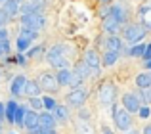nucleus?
I'll return each mask as SVG.
<instances>
[{
    "label": "nucleus",
    "instance_id": "nucleus-23",
    "mask_svg": "<svg viewBox=\"0 0 151 134\" xmlns=\"http://www.w3.org/2000/svg\"><path fill=\"white\" fill-rule=\"evenodd\" d=\"M75 73H77L78 77L82 79V81H86V79H88L90 75H92V69H90V67L86 65L84 61H81V63H77V65H75Z\"/></svg>",
    "mask_w": 151,
    "mask_h": 134
},
{
    "label": "nucleus",
    "instance_id": "nucleus-26",
    "mask_svg": "<svg viewBox=\"0 0 151 134\" xmlns=\"http://www.w3.org/2000/svg\"><path fill=\"white\" fill-rule=\"evenodd\" d=\"M27 111H29V107H25V105H17V111H15L14 125H17V127H23V123H25V115H27Z\"/></svg>",
    "mask_w": 151,
    "mask_h": 134
},
{
    "label": "nucleus",
    "instance_id": "nucleus-37",
    "mask_svg": "<svg viewBox=\"0 0 151 134\" xmlns=\"http://www.w3.org/2000/svg\"><path fill=\"white\" fill-rule=\"evenodd\" d=\"M14 61H15V63H17V65H27V58L25 56H23V54H15V58H14Z\"/></svg>",
    "mask_w": 151,
    "mask_h": 134
},
{
    "label": "nucleus",
    "instance_id": "nucleus-6",
    "mask_svg": "<svg viewBox=\"0 0 151 134\" xmlns=\"http://www.w3.org/2000/svg\"><path fill=\"white\" fill-rule=\"evenodd\" d=\"M115 98H117V88H115V84L103 82L101 88H100V102L105 104V105H113Z\"/></svg>",
    "mask_w": 151,
    "mask_h": 134
},
{
    "label": "nucleus",
    "instance_id": "nucleus-45",
    "mask_svg": "<svg viewBox=\"0 0 151 134\" xmlns=\"http://www.w3.org/2000/svg\"><path fill=\"white\" fill-rule=\"evenodd\" d=\"M29 134H40V128H37V130H29Z\"/></svg>",
    "mask_w": 151,
    "mask_h": 134
},
{
    "label": "nucleus",
    "instance_id": "nucleus-8",
    "mask_svg": "<svg viewBox=\"0 0 151 134\" xmlns=\"http://www.w3.org/2000/svg\"><path fill=\"white\" fill-rule=\"evenodd\" d=\"M107 17H113L119 25H122V23L128 19V12H126V8L121 6V4H111L109 6V15H107Z\"/></svg>",
    "mask_w": 151,
    "mask_h": 134
},
{
    "label": "nucleus",
    "instance_id": "nucleus-31",
    "mask_svg": "<svg viewBox=\"0 0 151 134\" xmlns=\"http://www.w3.org/2000/svg\"><path fill=\"white\" fill-rule=\"evenodd\" d=\"M29 107L33 109V111H37V113H38V109H44L42 98H29Z\"/></svg>",
    "mask_w": 151,
    "mask_h": 134
},
{
    "label": "nucleus",
    "instance_id": "nucleus-35",
    "mask_svg": "<svg viewBox=\"0 0 151 134\" xmlns=\"http://www.w3.org/2000/svg\"><path fill=\"white\" fill-rule=\"evenodd\" d=\"M42 52H44V46L38 44V46H33V48L27 52V56H29V58H37V56H40Z\"/></svg>",
    "mask_w": 151,
    "mask_h": 134
},
{
    "label": "nucleus",
    "instance_id": "nucleus-19",
    "mask_svg": "<svg viewBox=\"0 0 151 134\" xmlns=\"http://www.w3.org/2000/svg\"><path fill=\"white\" fill-rule=\"evenodd\" d=\"M119 58H121V52H111V50H105V54H103V58H101V65L113 67L119 61Z\"/></svg>",
    "mask_w": 151,
    "mask_h": 134
},
{
    "label": "nucleus",
    "instance_id": "nucleus-33",
    "mask_svg": "<svg viewBox=\"0 0 151 134\" xmlns=\"http://www.w3.org/2000/svg\"><path fill=\"white\" fill-rule=\"evenodd\" d=\"M10 21H12V17L2 10V6H0V29H6V25H8Z\"/></svg>",
    "mask_w": 151,
    "mask_h": 134
},
{
    "label": "nucleus",
    "instance_id": "nucleus-34",
    "mask_svg": "<svg viewBox=\"0 0 151 134\" xmlns=\"http://www.w3.org/2000/svg\"><path fill=\"white\" fill-rule=\"evenodd\" d=\"M140 100L144 102V105H151V88L142 90L140 92Z\"/></svg>",
    "mask_w": 151,
    "mask_h": 134
},
{
    "label": "nucleus",
    "instance_id": "nucleus-32",
    "mask_svg": "<svg viewBox=\"0 0 151 134\" xmlns=\"http://www.w3.org/2000/svg\"><path fill=\"white\" fill-rule=\"evenodd\" d=\"M77 134H94V128L86 123H78L77 125Z\"/></svg>",
    "mask_w": 151,
    "mask_h": 134
},
{
    "label": "nucleus",
    "instance_id": "nucleus-14",
    "mask_svg": "<svg viewBox=\"0 0 151 134\" xmlns=\"http://www.w3.org/2000/svg\"><path fill=\"white\" fill-rule=\"evenodd\" d=\"M23 127L27 128V130H37V128H40V123H38V113L33 111V109H29L25 115V123H23Z\"/></svg>",
    "mask_w": 151,
    "mask_h": 134
},
{
    "label": "nucleus",
    "instance_id": "nucleus-18",
    "mask_svg": "<svg viewBox=\"0 0 151 134\" xmlns=\"http://www.w3.org/2000/svg\"><path fill=\"white\" fill-rule=\"evenodd\" d=\"M2 10L6 12L10 17H14V15H17V12L21 10V4H19L17 0H6V2L2 4Z\"/></svg>",
    "mask_w": 151,
    "mask_h": 134
},
{
    "label": "nucleus",
    "instance_id": "nucleus-39",
    "mask_svg": "<svg viewBox=\"0 0 151 134\" xmlns=\"http://www.w3.org/2000/svg\"><path fill=\"white\" fill-rule=\"evenodd\" d=\"M2 119H6V104L0 102V121H2Z\"/></svg>",
    "mask_w": 151,
    "mask_h": 134
},
{
    "label": "nucleus",
    "instance_id": "nucleus-42",
    "mask_svg": "<svg viewBox=\"0 0 151 134\" xmlns=\"http://www.w3.org/2000/svg\"><path fill=\"white\" fill-rule=\"evenodd\" d=\"M144 134H151V125H145L144 127Z\"/></svg>",
    "mask_w": 151,
    "mask_h": 134
},
{
    "label": "nucleus",
    "instance_id": "nucleus-38",
    "mask_svg": "<svg viewBox=\"0 0 151 134\" xmlns=\"http://www.w3.org/2000/svg\"><path fill=\"white\" fill-rule=\"evenodd\" d=\"M144 60L145 61H149L151 60V42L147 44V48H145V54H144Z\"/></svg>",
    "mask_w": 151,
    "mask_h": 134
},
{
    "label": "nucleus",
    "instance_id": "nucleus-4",
    "mask_svg": "<svg viewBox=\"0 0 151 134\" xmlns=\"http://www.w3.org/2000/svg\"><path fill=\"white\" fill-rule=\"evenodd\" d=\"M67 104L71 105V107H81V105H84V102L88 100V90L86 88H73L69 94L65 96Z\"/></svg>",
    "mask_w": 151,
    "mask_h": 134
},
{
    "label": "nucleus",
    "instance_id": "nucleus-7",
    "mask_svg": "<svg viewBox=\"0 0 151 134\" xmlns=\"http://www.w3.org/2000/svg\"><path fill=\"white\" fill-rule=\"evenodd\" d=\"M38 84H40L42 90H48V92L59 90V82H58V79H55V75H52V73H42L40 77H38Z\"/></svg>",
    "mask_w": 151,
    "mask_h": 134
},
{
    "label": "nucleus",
    "instance_id": "nucleus-21",
    "mask_svg": "<svg viewBox=\"0 0 151 134\" xmlns=\"http://www.w3.org/2000/svg\"><path fill=\"white\" fill-rule=\"evenodd\" d=\"M136 86L140 90H147L151 88V73H140L136 77Z\"/></svg>",
    "mask_w": 151,
    "mask_h": 134
},
{
    "label": "nucleus",
    "instance_id": "nucleus-2",
    "mask_svg": "<svg viewBox=\"0 0 151 134\" xmlns=\"http://www.w3.org/2000/svg\"><path fill=\"white\" fill-rule=\"evenodd\" d=\"M145 35H147V29L140 23H132V25L124 27V40L130 42V44H140Z\"/></svg>",
    "mask_w": 151,
    "mask_h": 134
},
{
    "label": "nucleus",
    "instance_id": "nucleus-3",
    "mask_svg": "<svg viewBox=\"0 0 151 134\" xmlns=\"http://www.w3.org/2000/svg\"><path fill=\"white\" fill-rule=\"evenodd\" d=\"M46 25V17L44 14H31V15H21V27L25 29H33V31H40Z\"/></svg>",
    "mask_w": 151,
    "mask_h": 134
},
{
    "label": "nucleus",
    "instance_id": "nucleus-25",
    "mask_svg": "<svg viewBox=\"0 0 151 134\" xmlns=\"http://www.w3.org/2000/svg\"><path fill=\"white\" fill-rule=\"evenodd\" d=\"M119 27H121V25H119V23L115 21L113 17H105V19H103V31H105L107 35H109V33L115 35V33L119 31Z\"/></svg>",
    "mask_w": 151,
    "mask_h": 134
},
{
    "label": "nucleus",
    "instance_id": "nucleus-28",
    "mask_svg": "<svg viewBox=\"0 0 151 134\" xmlns=\"http://www.w3.org/2000/svg\"><path fill=\"white\" fill-rule=\"evenodd\" d=\"M145 48H147V44H134L132 48L128 50V56H132V58H144V54H145Z\"/></svg>",
    "mask_w": 151,
    "mask_h": 134
},
{
    "label": "nucleus",
    "instance_id": "nucleus-24",
    "mask_svg": "<svg viewBox=\"0 0 151 134\" xmlns=\"http://www.w3.org/2000/svg\"><path fill=\"white\" fill-rule=\"evenodd\" d=\"M140 15H142V25L145 29H151V6H142Z\"/></svg>",
    "mask_w": 151,
    "mask_h": 134
},
{
    "label": "nucleus",
    "instance_id": "nucleus-43",
    "mask_svg": "<svg viewBox=\"0 0 151 134\" xmlns=\"http://www.w3.org/2000/svg\"><path fill=\"white\" fill-rule=\"evenodd\" d=\"M103 134H115L111 128H107V127H103Z\"/></svg>",
    "mask_w": 151,
    "mask_h": 134
},
{
    "label": "nucleus",
    "instance_id": "nucleus-36",
    "mask_svg": "<svg viewBox=\"0 0 151 134\" xmlns=\"http://www.w3.org/2000/svg\"><path fill=\"white\" fill-rule=\"evenodd\" d=\"M138 115H140L142 119H147V117L151 115V107H149V105H142L140 111H138Z\"/></svg>",
    "mask_w": 151,
    "mask_h": 134
},
{
    "label": "nucleus",
    "instance_id": "nucleus-49",
    "mask_svg": "<svg viewBox=\"0 0 151 134\" xmlns=\"http://www.w3.org/2000/svg\"><path fill=\"white\" fill-rule=\"evenodd\" d=\"M4 2H6V0H0V4H4Z\"/></svg>",
    "mask_w": 151,
    "mask_h": 134
},
{
    "label": "nucleus",
    "instance_id": "nucleus-22",
    "mask_svg": "<svg viewBox=\"0 0 151 134\" xmlns=\"http://www.w3.org/2000/svg\"><path fill=\"white\" fill-rule=\"evenodd\" d=\"M52 115H54L55 121H61V123H65V121L69 119V109H67L65 105H55V109L52 111Z\"/></svg>",
    "mask_w": 151,
    "mask_h": 134
},
{
    "label": "nucleus",
    "instance_id": "nucleus-13",
    "mask_svg": "<svg viewBox=\"0 0 151 134\" xmlns=\"http://www.w3.org/2000/svg\"><path fill=\"white\" fill-rule=\"evenodd\" d=\"M23 96H27V98H40L42 96V88H40V84H38V81H27Z\"/></svg>",
    "mask_w": 151,
    "mask_h": 134
},
{
    "label": "nucleus",
    "instance_id": "nucleus-40",
    "mask_svg": "<svg viewBox=\"0 0 151 134\" xmlns=\"http://www.w3.org/2000/svg\"><path fill=\"white\" fill-rule=\"evenodd\" d=\"M8 40V29H0V42Z\"/></svg>",
    "mask_w": 151,
    "mask_h": 134
},
{
    "label": "nucleus",
    "instance_id": "nucleus-10",
    "mask_svg": "<svg viewBox=\"0 0 151 134\" xmlns=\"http://www.w3.org/2000/svg\"><path fill=\"white\" fill-rule=\"evenodd\" d=\"M82 61L92 69V73H98L100 67H101V58H100V54H98L96 50H88V52L84 54V60Z\"/></svg>",
    "mask_w": 151,
    "mask_h": 134
},
{
    "label": "nucleus",
    "instance_id": "nucleus-11",
    "mask_svg": "<svg viewBox=\"0 0 151 134\" xmlns=\"http://www.w3.org/2000/svg\"><path fill=\"white\" fill-rule=\"evenodd\" d=\"M65 50H67V46H63V44H54L52 48H48V52H46L48 65L55 63V61L61 60V58H65Z\"/></svg>",
    "mask_w": 151,
    "mask_h": 134
},
{
    "label": "nucleus",
    "instance_id": "nucleus-17",
    "mask_svg": "<svg viewBox=\"0 0 151 134\" xmlns=\"http://www.w3.org/2000/svg\"><path fill=\"white\" fill-rule=\"evenodd\" d=\"M31 46H33V40L17 35V40H15V50H17V54H27L31 50Z\"/></svg>",
    "mask_w": 151,
    "mask_h": 134
},
{
    "label": "nucleus",
    "instance_id": "nucleus-27",
    "mask_svg": "<svg viewBox=\"0 0 151 134\" xmlns=\"http://www.w3.org/2000/svg\"><path fill=\"white\" fill-rule=\"evenodd\" d=\"M15 111H17V104H15L14 100L8 102V104H6V121H8V123H14Z\"/></svg>",
    "mask_w": 151,
    "mask_h": 134
},
{
    "label": "nucleus",
    "instance_id": "nucleus-46",
    "mask_svg": "<svg viewBox=\"0 0 151 134\" xmlns=\"http://www.w3.org/2000/svg\"><path fill=\"white\" fill-rule=\"evenodd\" d=\"M145 67H147V69H149V71H151V60H149V61H147V63H145Z\"/></svg>",
    "mask_w": 151,
    "mask_h": 134
},
{
    "label": "nucleus",
    "instance_id": "nucleus-50",
    "mask_svg": "<svg viewBox=\"0 0 151 134\" xmlns=\"http://www.w3.org/2000/svg\"><path fill=\"white\" fill-rule=\"evenodd\" d=\"M10 134H15V132H10Z\"/></svg>",
    "mask_w": 151,
    "mask_h": 134
},
{
    "label": "nucleus",
    "instance_id": "nucleus-5",
    "mask_svg": "<svg viewBox=\"0 0 151 134\" xmlns=\"http://www.w3.org/2000/svg\"><path fill=\"white\" fill-rule=\"evenodd\" d=\"M121 100H122V107H124L130 115H132V113H138V111H140V107L144 105V104H142V100H140V96L134 94V92H124Z\"/></svg>",
    "mask_w": 151,
    "mask_h": 134
},
{
    "label": "nucleus",
    "instance_id": "nucleus-30",
    "mask_svg": "<svg viewBox=\"0 0 151 134\" xmlns=\"http://www.w3.org/2000/svg\"><path fill=\"white\" fill-rule=\"evenodd\" d=\"M19 35L25 38H29V40H35V38H38V31H33V29H25V27H21V31H19Z\"/></svg>",
    "mask_w": 151,
    "mask_h": 134
},
{
    "label": "nucleus",
    "instance_id": "nucleus-1",
    "mask_svg": "<svg viewBox=\"0 0 151 134\" xmlns=\"http://www.w3.org/2000/svg\"><path fill=\"white\" fill-rule=\"evenodd\" d=\"M113 121L119 130H122L124 134L130 132V128H132V115L124 107H113Z\"/></svg>",
    "mask_w": 151,
    "mask_h": 134
},
{
    "label": "nucleus",
    "instance_id": "nucleus-29",
    "mask_svg": "<svg viewBox=\"0 0 151 134\" xmlns=\"http://www.w3.org/2000/svg\"><path fill=\"white\" fill-rule=\"evenodd\" d=\"M42 105H44V109H46V111H54V109H55V105H58V104H55V100H54V98H52V96H42Z\"/></svg>",
    "mask_w": 151,
    "mask_h": 134
},
{
    "label": "nucleus",
    "instance_id": "nucleus-12",
    "mask_svg": "<svg viewBox=\"0 0 151 134\" xmlns=\"http://www.w3.org/2000/svg\"><path fill=\"white\" fill-rule=\"evenodd\" d=\"M105 50H111V52H121L122 46H124V42H122L121 37H117V35H109V37L105 38Z\"/></svg>",
    "mask_w": 151,
    "mask_h": 134
},
{
    "label": "nucleus",
    "instance_id": "nucleus-41",
    "mask_svg": "<svg viewBox=\"0 0 151 134\" xmlns=\"http://www.w3.org/2000/svg\"><path fill=\"white\" fill-rule=\"evenodd\" d=\"M40 134H58L55 128H40Z\"/></svg>",
    "mask_w": 151,
    "mask_h": 134
},
{
    "label": "nucleus",
    "instance_id": "nucleus-20",
    "mask_svg": "<svg viewBox=\"0 0 151 134\" xmlns=\"http://www.w3.org/2000/svg\"><path fill=\"white\" fill-rule=\"evenodd\" d=\"M71 77H73V71L71 69H61L55 73V79H58L59 86H69L71 84Z\"/></svg>",
    "mask_w": 151,
    "mask_h": 134
},
{
    "label": "nucleus",
    "instance_id": "nucleus-9",
    "mask_svg": "<svg viewBox=\"0 0 151 134\" xmlns=\"http://www.w3.org/2000/svg\"><path fill=\"white\" fill-rule=\"evenodd\" d=\"M27 81H29V79H27L25 75H17V77L12 79V82H10V94L12 96H23Z\"/></svg>",
    "mask_w": 151,
    "mask_h": 134
},
{
    "label": "nucleus",
    "instance_id": "nucleus-44",
    "mask_svg": "<svg viewBox=\"0 0 151 134\" xmlns=\"http://www.w3.org/2000/svg\"><path fill=\"white\" fill-rule=\"evenodd\" d=\"M109 2H111V0H100L101 6H109Z\"/></svg>",
    "mask_w": 151,
    "mask_h": 134
},
{
    "label": "nucleus",
    "instance_id": "nucleus-15",
    "mask_svg": "<svg viewBox=\"0 0 151 134\" xmlns=\"http://www.w3.org/2000/svg\"><path fill=\"white\" fill-rule=\"evenodd\" d=\"M44 6L40 2H23L21 4V15H31V14H42Z\"/></svg>",
    "mask_w": 151,
    "mask_h": 134
},
{
    "label": "nucleus",
    "instance_id": "nucleus-48",
    "mask_svg": "<svg viewBox=\"0 0 151 134\" xmlns=\"http://www.w3.org/2000/svg\"><path fill=\"white\" fill-rule=\"evenodd\" d=\"M27 2H40V0H27Z\"/></svg>",
    "mask_w": 151,
    "mask_h": 134
},
{
    "label": "nucleus",
    "instance_id": "nucleus-16",
    "mask_svg": "<svg viewBox=\"0 0 151 134\" xmlns=\"http://www.w3.org/2000/svg\"><path fill=\"white\" fill-rule=\"evenodd\" d=\"M38 123H40V128H55L58 121L54 119V115L50 111H42L38 113Z\"/></svg>",
    "mask_w": 151,
    "mask_h": 134
},
{
    "label": "nucleus",
    "instance_id": "nucleus-47",
    "mask_svg": "<svg viewBox=\"0 0 151 134\" xmlns=\"http://www.w3.org/2000/svg\"><path fill=\"white\" fill-rule=\"evenodd\" d=\"M126 134H140V132H136V130H130V132H126Z\"/></svg>",
    "mask_w": 151,
    "mask_h": 134
}]
</instances>
